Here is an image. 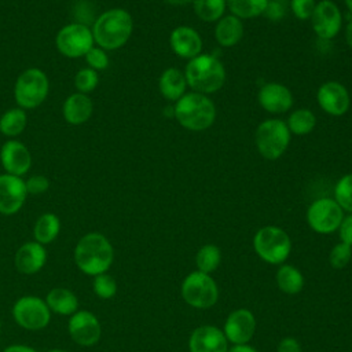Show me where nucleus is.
Segmentation results:
<instances>
[{"mask_svg":"<svg viewBox=\"0 0 352 352\" xmlns=\"http://www.w3.org/2000/svg\"><path fill=\"white\" fill-rule=\"evenodd\" d=\"M74 264L77 268L91 276L107 272L114 260L111 242L100 232H88L82 235L74 246Z\"/></svg>","mask_w":352,"mask_h":352,"instance_id":"obj_1","label":"nucleus"},{"mask_svg":"<svg viewBox=\"0 0 352 352\" xmlns=\"http://www.w3.org/2000/svg\"><path fill=\"white\" fill-rule=\"evenodd\" d=\"M132 32V15L124 8H111L102 12L92 26L95 44L104 51L121 48L129 40Z\"/></svg>","mask_w":352,"mask_h":352,"instance_id":"obj_2","label":"nucleus"},{"mask_svg":"<svg viewBox=\"0 0 352 352\" xmlns=\"http://www.w3.org/2000/svg\"><path fill=\"white\" fill-rule=\"evenodd\" d=\"M187 85L198 94H213L226 82V69L221 60L212 54H199L190 59L184 69Z\"/></svg>","mask_w":352,"mask_h":352,"instance_id":"obj_3","label":"nucleus"},{"mask_svg":"<svg viewBox=\"0 0 352 352\" xmlns=\"http://www.w3.org/2000/svg\"><path fill=\"white\" fill-rule=\"evenodd\" d=\"M175 118L187 131L201 132L210 128L216 120V106L204 94L188 92L175 102Z\"/></svg>","mask_w":352,"mask_h":352,"instance_id":"obj_4","label":"nucleus"},{"mask_svg":"<svg viewBox=\"0 0 352 352\" xmlns=\"http://www.w3.org/2000/svg\"><path fill=\"white\" fill-rule=\"evenodd\" d=\"M292 133L285 121L279 118H268L258 124L256 129V148L258 154L270 161H275L283 155L290 144Z\"/></svg>","mask_w":352,"mask_h":352,"instance_id":"obj_5","label":"nucleus"},{"mask_svg":"<svg viewBox=\"0 0 352 352\" xmlns=\"http://www.w3.org/2000/svg\"><path fill=\"white\" fill-rule=\"evenodd\" d=\"M257 256L268 264H283L292 252V239L285 230L276 226L261 227L253 236Z\"/></svg>","mask_w":352,"mask_h":352,"instance_id":"obj_6","label":"nucleus"},{"mask_svg":"<svg viewBox=\"0 0 352 352\" xmlns=\"http://www.w3.org/2000/svg\"><path fill=\"white\" fill-rule=\"evenodd\" d=\"M50 91V81L47 74L38 67H29L23 70L14 85V98L18 107L36 109L47 98Z\"/></svg>","mask_w":352,"mask_h":352,"instance_id":"obj_7","label":"nucleus"},{"mask_svg":"<svg viewBox=\"0 0 352 352\" xmlns=\"http://www.w3.org/2000/svg\"><path fill=\"white\" fill-rule=\"evenodd\" d=\"M180 292L183 300L197 309L210 308L219 300V287L216 280L209 274L198 270L190 272L183 279Z\"/></svg>","mask_w":352,"mask_h":352,"instance_id":"obj_8","label":"nucleus"},{"mask_svg":"<svg viewBox=\"0 0 352 352\" xmlns=\"http://www.w3.org/2000/svg\"><path fill=\"white\" fill-rule=\"evenodd\" d=\"M12 318L25 330H41L51 320V311L44 298L38 296H22L12 305Z\"/></svg>","mask_w":352,"mask_h":352,"instance_id":"obj_9","label":"nucleus"},{"mask_svg":"<svg viewBox=\"0 0 352 352\" xmlns=\"http://www.w3.org/2000/svg\"><path fill=\"white\" fill-rule=\"evenodd\" d=\"M58 51L67 58H80L95 45L92 29L81 22L65 25L56 34Z\"/></svg>","mask_w":352,"mask_h":352,"instance_id":"obj_10","label":"nucleus"},{"mask_svg":"<svg viewBox=\"0 0 352 352\" xmlns=\"http://www.w3.org/2000/svg\"><path fill=\"white\" fill-rule=\"evenodd\" d=\"M344 219V210L334 198L315 199L307 209V223L318 234H333Z\"/></svg>","mask_w":352,"mask_h":352,"instance_id":"obj_11","label":"nucleus"},{"mask_svg":"<svg viewBox=\"0 0 352 352\" xmlns=\"http://www.w3.org/2000/svg\"><path fill=\"white\" fill-rule=\"evenodd\" d=\"M70 338L81 346H92L99 342L102 326L95 314L85 309H77L67 320Z\"/></svg>","mask_w":352,"mask_h":352,"instance_id":"obj_12","label":"nucleus"},{"mask_svg":"<svg viewBox=\"0 0 352 352\" xmlns=\"http://www.w3.org/2000/svg\"><path fill=\"white\" fill-rule=\"evenodd\" d=\"M311 23L318 38L331 40L342 26V15L338 6L331 0H320L315 6Z\"/></svg>","mask_w":352,"mask_h":352,"instance_id":"obj_13","label":"nucleus"},{"mask_svg":"<svg viewBox=\"0 0 352 352\" xmlns=\"http://www.w3.org/2000/svg\"><path fill=\"white\" fill-rule=\"evenodd\" d=\"M316 100L319 107L329 116L340 117L345 114L351 104V98L346 87L340 81H326L316 92Z\"/></svg>","mask_w":352,"mask_h":352,"instance_id":"obj_14","label":"nucleus"},{"mask_svg":"<svg viewBox=\"0 0 352 352\" xmlns=\"http://www.w3.org/2000/svg\"><path fill=\"white\" fill-rule=\"evenodd\" d=\"M28 197L25 180L19 176L0 175V213L10 216L21 210Z\"/></svg>","mask_w":352,"mask_h":352,"instance_id":"obj_15","label":"nucleus"},{"mask_svg":"<svg viewBox=\"0 0 352 352\" xmlns=\"http://www.w3.org/2000/svg\"><path fill=\"white\" fill-rule=\"evenodd\" d=\"M223 331L228 342L248 344L256 331V318L253 312L246 308L232 311L224 322Z\"/></svg>","mask_w":352,"mask_h":352,"instance_id":"obj_16","label":"nucleus"},{"mask_svg":"<svg viewBox=\"0 0 352 352\" xmlns=\"http://www.w3.org/2000/svg\"><path fill=\"white\" fill-rule=\"evenodd\" d=\"M0 162L8 175L23 176L32 166V154L19 140H7L0 150Z\"/></svg>","mask_w":352,"mask_h":352,"instance_id":"obj_17","label":"nucleus"},{"mask_svg":"<svg viewBox=\"0 0 352 352\" xmlns=\"http://www.w3.org/2000/svg\"><path fill=\"white\" fill-rule=\"evenodd\" d=\"M190 352H227L228 341L224 331L212 324L198 326L188 338Z\"/></svg>","mask_w":352,"mask_h":352,"instance_id":"obj_18","label":"nucleus"},{"mask_svg":"<svg viewBox=\"0 0 352 352\" xmlns=\"http://www.w3.org/2000/svg\"><path fill=\"white\" fill-rule=\"evenodd\" d=\"M257 100L260 106L271 114H282L292 109L293 94L292 91L280 82H267L257 94Z\"/></svg>","mask_w":352,"mask_h":352,"instance_id":"obj_19","label":"nucleus"},{"mask_svg":"<svg viewBox=\"0 0 352 352\" xmlns=\"http://www.w3.org/2000/svg\"><path fill=\"white\" fill-rule=\"evenodd\" d=\"M47 263V250L45 246L36 242L29 241L22 243L15 252L14 264L18 272L23 275L37 274Z\"/></svg>","mask_w":352,"mask_h":352,"instance_id":"obj_20","label":"nucleus"},{"mask_svg":"<svg viewBox=\"0 0 352 352\" xmlns=\"http://www.w3.org/2000/svg\"><path fill=\"white\" fill-rule=\"evenodd\" d=\"M169 44L177 56L188 60L199 55L202 51V38L199 33L187 25L177 26L170 32Z\"/></svg>","mask_w":352,"mask_h":352,"instance_id":"obj_21","label":"nucleus"},{"mask_svg":"<svg viewBox=\"0 0 352 352\" xmlns=\"http://www.w3.org/2000/svg\"><path fill=\"white\" fill-rule=\"evenodd\" d=\"M94 104L87 94L76 92L66 98L62 106L63 118L72 125H80L88 121L92 116Z\"/></svg>","mask_w":352,"mask_h":352,"instance_id":"obj_22","label":"nucleus"},{"mask_svg":"<svg viewBox=\"0 0 352 352\" xmlns=\"http://www.w3.org/2000/svg\"><path fill=\"white\" fill-rule=\"evenodd\" d=\"M243 37V23L238 16L228 14L221 16L214 26V38L219 45L228 48L236 45Z\"/></svg>","mask_w":352,"mask_h":352,"instance_id":"obj_23","label":"nucleus"},{"mask_svg":"<svg viewBox=\"0 0 352 352\" xmlns=\"http://www.w3.org/2000/svg\"><path fill=\"white\" fill-rule=\"evenodd\" d=\"M158 88L161 95L169 102H177L187 88L184 72L177 67L165 69L158 78Z\"/></svg>","mask_w":352,"mask_h":352,"instance_id":"obj_24","label":"nucleus"},{"mask_svg":"<svg viewBox=\"0 0 352 352\" xmlns=\"http://www.w3.org/2000/svg\"><path fill=\"white\" fill-rule=\"evenodd\" d=\"M45 302L51 312L58 315H73L78 309V298L67 287H54L45 296Z\"/></svg>","mask_w":352,"mask_h":352,"instance_id":"obj_25","label":"nucleus"},{"mask_svg":"<svg viewBox=\"0 0 352 352\" xmlns=\"http://www.w3.org/2000/svg\"><path fill=\"white\" fill-rule=\"evenodd\" d=\"M60 231V220L55 213L47 212L38 216L33 227L34 241L41 245H48L56 239Z\"/></svg>","mask_w":352,"mask_h":352,"instance_id":"obj_26","label":"nucleus"},{"mask_svg":"<svg viewBox=\"0 0 352 352\" xmlns=\"http://www.w3.org/2000/svg\"><path fill=\"white\" fill-rule=\"evenodd\" d=\"M276 285L286 294H297L304 287V275L298 268L290 264L279 265L276 271Z\"/></svg>","mask_w":352,"mask_h":352,"instance_id":"obj_27","label":"nucleus"},{"mask_svg":"<svg viewBox=\"0 0 352 352\" xmlns=\"http://www.w3.org/2000/svg\"><path fill=\"white\" fill-rule=\"evenodd\" d=\"M28 124L26 113L21 107H14L3 113L0 117V132L8 138L18 136Z\"/></svg>","mask_w":352,"mask_h":352,"instance_id":"obj_28","label":"nucleus"},{"mask_svg":"<svg viewBox=\"0 0 352 352\" xmlns=\"http://www.w3.org/2000/svg\"><path fill=\"white\" fill-rule=\"evenodd\" d=\"M290 133L294 135H308L314 131L316 125V117L309 109H297L290 113L287 121H285Z\"/></svg>","mask_w":352,"mask_h":352,"instance_id":"obj_29","label":"nucleus"},{"mask_svg":"<svg viewBox=\"0 0 352 352\" xmlns=\"http://www.w3.org/2000/svg\"><path fill=\"white\" fill-rule=\"evenodd\" d=\"M270 0H227V7L239 19H252L264 14Z\"/></svg>","mask_w":352,"mask_h":352,"instance_id":"obj_30","label":"nucleus"},{"mask_svg":"<svg viewBox=\"0 0 352 352\" xmlns=\"http://www.w3.org/2000/svg\"><path fill=\"white\" fill-rule=\"evenodd\" d=\"M227 0H192L195 15L205 22H217L226 14Z\"/></svg>","mask_w":352,"mask_h":352,"instance_id":"obj_31","label":"nucleus"},{"mask_svg":"<svg viewBox=\"0 0 352 352\" xmlns=\"http://www.w3.org/2000/svg\"><path fill=\"white\" fill-rule=\"evenodd\" d=\"M221 263V250L213 243H206L201 246L195 256V264L198 271L205 274H212L219 268Z\"/></svg>","mask_w":352,"mask_h":352,"instance_id":"obj_32","label":"nucleus"},{"mask_svg":"<svg viewBox=\"0 0 352 352\" xmlns=\"http://www.w3.org/2000/svg\"><path fill=\"white\" fill-rule=\"evenodd\" d=\"M334 199L342 210L352 213V173L338 179L334 186Z\"/></svg>","mask_w":352,"mask_h":352,"instance_id":"obj_33","label":"nucleus"},{"mask_svg":"<svg viewBox=\"0 0 352 352\" xmlns=\"http://www.w3.org/2000/svg\"><path fill=\"white\" fill-rule=\"evenodd\" d=\"M92 290L96 297L102 300H110L117 293V282L111 275H109L107 272H103L94 276Z\"/></svg>","mask_w":352,"mask_h":352,"instance_id":"obj_34","label":"nucleus"},{"mask_svg":"<svg viewBox=\"0 0 352 352\" xmlns=\"http://www.w3.org/2000/svg\"><path fill=\"white\" fill-rule=\"evenodd\" d=\"M99 84V74L96 70L91 67H82L77 72L74 77V85L78 92L81 94H88L94 91Z\"/></svg>","mask_w":352,"mask_h":352,"instance_id":"obj_35","label":"nucleus"},{"mask_svg":"<svg viewBox=\"0 0 352 352\" xmlns=\"http://www.w3.org/2000/svg\"><path fill=\"white\" fill-rule=\"evenodd\" d=\"M352 258V246L344 243V242H338L336 243L329 254V263L333 268L336 270H341L345 268L348 265V263Z\"/></svg>","mask_w":352,"mask_h":352,"instance_id":"obj_36","label":"nucleus"},{"mask_svg":"<svg viewBox=\"0 0 352 352\" xmlns=\"http://www.w3.org/2000/svg\"><path fill=\"white\" fill-rule=\"evenodd\" d=\"M85 62L88 65V67L99 72V70H104L107 66H109V56H107V52L100 48V47H92L87 54H85Z\"/></svg>","mask_w":352,"mask_h":352,"instance_id":"obj_37","label":"nucleus"},{"mask_svg":"<svg viewBox=\"0 0 352 352\" xmlns=\"http://www.w3.org/2000/svg\"><path fill=\"white\" fill-rule=\"evenodd\" d=\"M315 6H316L315 0H290L292 12L300 21L311 19Z\"/></svg>","mask_w":352,"mask_h":352,"instance_id":"obj_38","label":"nucleus"},{"mask_svg":"<svg viewBox=\"0 0 352 352\" xmlns=\"http://www.w3.org/2000/svg\"><path fill=\"white\" fill-rule=\"evenodd\" d=\"M25 186L28 194L40 195L50 188V180L43 175H33L28 180H25Z\"/></svg>","mask_w":352,"mask_h":352,"instance_id":"obj_39","label":"nucleus"},{"mask_svg":"<svg viewBox=\"0 0 352 352\" xmlns=\"http://www.w3.org/2000/svg\"><path fill=\"white\" fill-rule=\"evenodd\" d=\"M285 14H286V6L283 4V0H270L264 11V15L272 21L282 19Z\"/></svg>","mask_w":352,"mask_h":352,"instance_id":"obj_40","label":"nucleus"},{"mask_svg":"<svg viewBox=\"0 0 352 352\" xmlns=\"http://www.w3.org/2000/svg\"><path fill=\"white\" fill-rule=\"evenodd\" d=\"M338 234L341 242L352 246V213L348 216H344L340 227H338Z\"/></svg>","mask_w":352,"mask_h":352,"instance_id":"obj_41","label":"nucleus"},{"mask_svg":"<svg viewBox=\"0 0 352 352\" xmlns=\"http://www.w3.org/2000/svg\"><path fill=\"white\" fill-rule=\"evenodd\" d=\"M276 352H301V345L294 337H285L279 341Z\"/></svg>","mask_w":352,"mask_h":352,"instance_id":"obj_42","label":"nucleus"},{"mask_svg":"<svg viewBox=\"0 0 352 352\" xmlns=\"http://www.w3.org/2000/svg\"><path fill=\"white\" fill-rule=\"evenodd\" d=\"M3 352H38L37 349L29 346V345H22V344H12L8 345L7 348L3 349Z\"/></svg>","mask_w":352,"mask_h":352,"instance_id":"obj_43","label":"nucleus"},{"mask_svg":"<svg viewBox=\"0 0 352 352\" xmlns=\"http://www.w3.org/2000/svg\"><path fill=\"white\" fill-rule=\"evenodd\" d=\"M227 352H258V351L249 344H234L231 348H228Z\"/></svg>","mask_w":352,"mask_h":352,"instance_id":"obj_44","label":"nucleus"},{"mask_svg":"<svg viewBox=\"0 0 352 352\" xmlns=\"http://www.w3.org/2000/svg\"><path fill=\"white\" fill-rule=\"evenodd\" d=\"M345 41L352 48V18L348 21L345 28Z\"/></svg>","mask_w":352,"mask_h":352,"instance_id":"obj_45","label":"nucleus"},{"mask_svg":"<svg viewBox=\"0 0 352 352\" xmlns=\"http://www.w3.org/2000/svg\"><path fill=\"white\" fill-rule=\"evenodd\" d=\"M164 1L170 6H186V4L192 3V0H164Z\"/></svg>","mask_w":352,"mask_h":352,"instance_id":"obj_46","label":"nucleus"},{"mask_svg":"<svg viewBox=\"0 0 352 352\" xmlns=\"http://www.w3.org/2000/svg\"><path fill=\"white\" fill-rule=\"evenodd\" d=\"M164 116L165 117H175V107L172 106H166L165 109H164Z\"/></svg>","mask_w":352,"mask_h":352,"instance_id":"obj_47","label":"nucleus"},{"mask_svg":"<svg viewBox=\"0 0 352 352\" xmlns=\"http://www.w3.org/2000/svg\"><path fill=\"white\" fill-rule=\"evenodd\" d=\"M344 3H345V6H346V8L349 10V12L352 14V0H344Z\"/></svg>","mask_w":352,"mask_h":352,"instance_id":"obj_48","label":"nucleus"},{"mask_svg":"<svg viewBox=\"0 0 352 352\" xmlns=\"http://www.w3.org/2000/svg\"><path fill=\"white\" fill-rule=\"evenodd\" d=\"M47 352H67L65 349H60V348H52V349H48Z\"/></svg>","mask_w":352,"mask_h":352,"instance_id":"obj_49","label":"nucleus"},{"mask_svg":"<svg viewBox=\"0 0 352 352\" xmlns=\"http://www.w3.org/2000/svg\"><path fill=\"white\" fill-rule=\"evenodd\" d=\"M0 333H1V322H0Z\"/></svg>","mask_w":352,"mask_h":352,"instance_id":"obj_50","label":"nucleus"}]
</instances>
